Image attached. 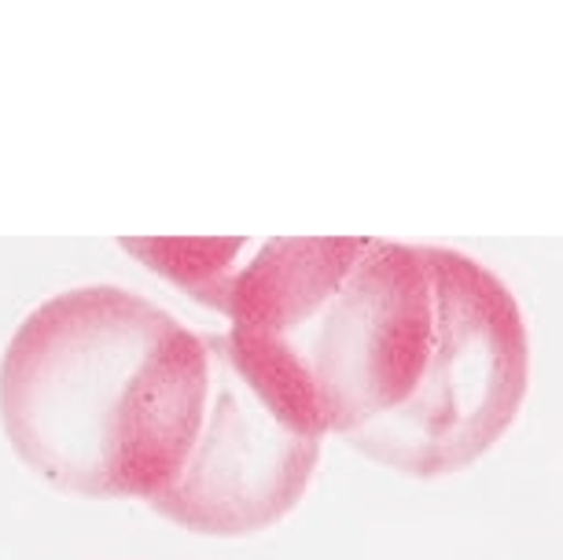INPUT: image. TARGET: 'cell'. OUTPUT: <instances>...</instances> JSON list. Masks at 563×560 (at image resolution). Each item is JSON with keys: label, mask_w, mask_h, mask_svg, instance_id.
<instances>
[{"label": "cell", "mask_w": 563, "mask_h": 560, "mask_svg": "<svg viewBox=\"0 0 563 560\" xmlns=\"http://www.w3.org/2000/svg\"><path fill=\"white\" fill-rule=\"evenodd\" d=\"M254 395L310 439L354 436L412 395L434 347L428 248L365 240L332 292L280 332H229Z\"/></svg>", "instance_id": "7a4b0ae2"}, {"label": "cell", "mask_w": 563, "mask_h": 560, "mask_svg": "<svg viewBox=\"0 0 563 560\" xmlns=\"http://www.w3.org/2000/svg\"><path fill=\"white\" fill-rule=\"evenodd\" d=\"M434 347L398 409L346 436L361 458L412 480L475 464L516 425L530 387V332L516 292L464 251L428 248Z\"/></svg>", "instance_id": "3957f363"}, {"label": "cell", "mask_w": 563, "mask_h": 560, "mask_svg": "<svg viewBox=\"0 0 563 560\" xmlns=\"http://www.w3.org/2000/svg\"><path fill=\"white\" fill-rule=\"evenodd\" d=\"M210 398L207 336L119 284L23 317L0 354V428L30 472L85 502H155Z\"/></svg>", "instance_id": "6da1fadb"}, {"label": "cell", "mask_w": 563, "mask_h": 560, "mask_svg": "<svg viewBox=\"0 0 563 560\" xmlns=\"http://www.w3.org/2000/svg\"><path fill=\"white\" fill-rule=\"evenodd\" d=\"M210 398L185 469L147 509L207 538L262 535L310 491L321 439L299 436L254 395L229 354V340L207 336Z\"/></svg>", "instance_id": "277c9868"}, {"label": "cell", "mask_w": 563, "mask_h": 560, "mask_svg": "<svg viewBox=\"0 0 563 560\" xmlns=\"http://www.w3.org/2000/svg\"><path fill=\"white\" fill-rule=\"evenodd\" d=\"M122 251L188 299L225 314L229 288L254 251V240H122Z\"/></svg>", "instance_id": "5b68a950"}]
</instances>
